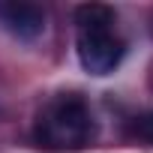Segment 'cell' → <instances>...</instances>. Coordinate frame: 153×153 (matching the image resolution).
<instances>
[{
  "label": "cell",
  "instance_id": "3",
  "mask_svg": "<svg viewBox=\"0 0 153 153\" xmlns=\"http://www.w3.org/2000/svg\"><path fill=\"white\" fill-rule=\"evenodd\" d=\"M0 24L18 39H36L45 30V12L36 3H0Z\"/></svg>",
  "mask_w": 153,
  "mask_h": 153
},
{
  "label": "cell",
  "instance_id": "5",
  "mask_svg": "<svg viewBox=\"0 0 153 153\" xmlns=\"http://www.w3.org/2000/svg\"><path fill=\"white\" fill-rule=\"evenodd\" d=\"M135 135H138L144 144L153 147V111H147V114H141V117L135 120Z\"/></svg>",
  "mask_w": 153,
  "mask_h": 153
},
{
  "label": "cell",
  "instance_id": "4",
  "mask_svg": "<svg viewBox=\"0 0 153 153\" xmlns=\"http://www.w3.org/2000/svg\"><path fill=\"white\" fill-rule=\"evenodd\" d=\"M117 15L111 6H102V3H84L75 9V24H78V30L84 27H114Z\"/></svg>",
  "mask_w": 153,
  "mask_h": 153
},
{
  "label": "cell",
  "instance_id": "2",
  "mask_svg": "<svg viewBox=\"0 0 153 153\" xmlns=\"http://www.w3.org/2000/svg\"><path fill=\"white\" fill-rule=\"evenodd\" d=\"M75 48H78L81 69L96 75V78L111 75L126 57V45L114 33V27H84V30H78Z\"/></svg>",
  "mask_w": 153,
  "mask_h": 153
},
{
  "label": "cell",
  "instance_id": "1",
  "mask_svg": "<svg viewBox=\"0 0 153 153\" xmlns=\"http://www.w3.org/2000/svg\"><path fill=\"white\" fill-rule=\"evenodd\" d=\"M96 117L78 93L54 96L36 117L33 138L48 150H81L96 141Z\"/></svg>",
  "mask_w": 153,
  "mask_h": 153
}]
</instances>
